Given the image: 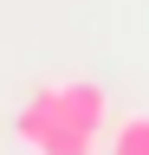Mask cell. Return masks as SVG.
<instances>
[{
  "label": "cell",
  "instance_id": "6da1fadb",
  "mask_svg": "<svg viewBox=\"0 0 149 155\" xmlns=\"http://www.w3.org/2000/svg\"><path fill=\"white\" fill-rule=\"evenodd\" d=\"M32 97H39V104L59 116V123L84 129V136H97V142H104L110 116H117V104H110V91L97 84V78H52V84H39Z\"/></svg>",
  "mask_w": 149,
  "mask_h": 155
},
{
  "label": "cell",
  "instance_id": "7a4b0ae2",
  "mask_svg": "<svg viewBox=\"0 0 149 155\" xmlns=\"http://www.w3.org/2000/svg\"><path fill=\"white\" fill-rule=\"evenodd\" d=\"M13 136H20V149H26V155H97V149H104L97 136H84V129L59 123V116L39 104V97H26V104H20Z\"/></svg>",
  "mask_w": 149,
  "mask_h": 155
},
{
  "label": "cell",
  "instance_id": "3957f363",
  "mask_svg": "<svg viewBox=\"0 0 149 155\" xmlns=\"http://www.w3.org/2000/svg\"><path fill=\"white\" fill-rule=\"evenodd\" d=\"M97 155H149V110L110 116V129H104V149H97Z\"/></svg>",
  "mask_w": 149,
  "mask_h": 155
}]
</instances>
